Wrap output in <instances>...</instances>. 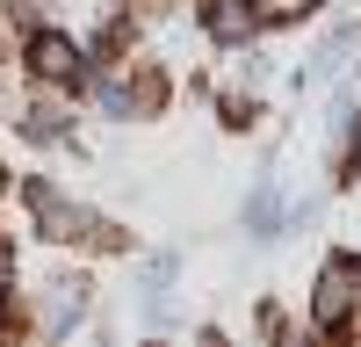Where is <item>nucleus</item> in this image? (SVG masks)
Wrapping results in <instances>:
<instances>
[{"mask_svg":"<svg viewBox=\"0 0 361 347\" xmlns=\"http://www.w3.org/2000/svg\"><path fill=\"white\" fill-rule=\"evenodd\" d=\"M37 66H44V73H66L73 58H66V44H58V37H44V44H37Z\"/></svg>","mask_w":361,"mask_h":347,"instance_id":"nucleus-1","label":"nucleus"}]
</instances>
